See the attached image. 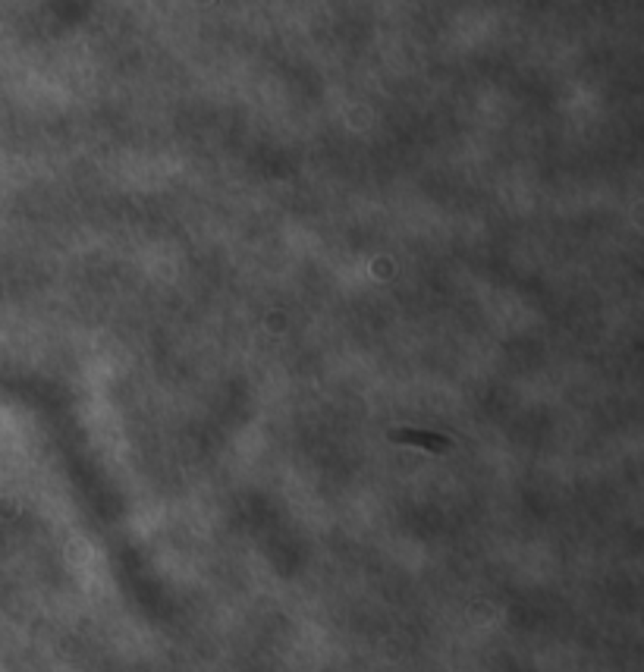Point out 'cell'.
Listing matches in <instances>:
<instances>
[{
  "label": "cell",
  "mask_w": 644,
  "mask_h": 672,
  "mask_svg": "<svg viewBox=\"0 0 644 672\" xmlns=\"http://www.w3.org/2000/svg\"><path fill=\"white\" fill-rule=\"evenodd\" d=\"M393 440H409V443H415V446H424V449H447V440H443V437H430V433L399 431V433H393Z\"/></svg>",
  "instance_id": "cell-1"
}]
</instances>
